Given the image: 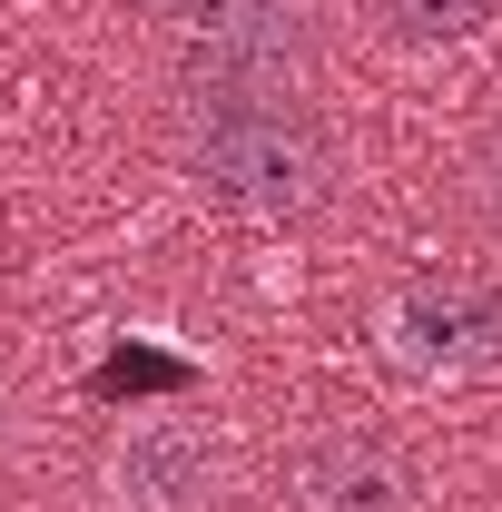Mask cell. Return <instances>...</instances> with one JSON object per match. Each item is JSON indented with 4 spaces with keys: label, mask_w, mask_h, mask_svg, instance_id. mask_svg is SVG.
<instances>
[{
    "label": "cell",
    "mask_w": 502,
    "mask_h": 512,
    "mask_svg": "<svg viewBox=\"0 0 502 512\" xmlns=\"http://www.w3.org/2000/svg\"><path fill=\"white\" fill-rule=\"evenodd\" d=\"M188 158L207 178V197H227L247 217H306L335 178V148H325L315 109H296L286 89H197Z\"/></svg>",
    "instance_id": "6da1fadb"
},
{
    "label": "cell",
    "mask_w": 502,
    "mask_h": 512,
    "mask_svg": "<svg viewBox=\"0 0 502 512\" xmlns=\"http://www.w3.org/2000/svg\"><path fill=\"white\" fill-rule=\"evenodd\" d=\"M384 20H394L404 50H453L493 20V0H384Z\"/></svg>",
    "instance_id": "8992f818"
},
{
    "label": "cell",
    "mask_w": 502,
    "mask_h": 512,
    "mask_svg": "<svg viewBox=\"0 0 502 512\" xmlns=\"http://www.w3.org/2000/svg\"><path fill=\"white\" fill-rule=\"evenodd\" d=\"M296 512H414V463L384 434H325L296 463Z\"/></svg>",
    "instance_id": "5b68a950"
},
{
    "label": "cell",
    "mask_w": 502,
    "mask_h": 512,
    "mask_svg": "<svg viewBox=\"0 0 502 512\" xmlns=\"http://www.w3.org/2000/svg\"><path fill=\"white\" fill-rule=\"evenodd\" d=\"M384 355L404 375H434V384H463V375H502V286L483 276H424L384 306Z\"/></svg>",
    "instance_id": "7a4b0ae2"
},
{
    "label": "cell",
    "mask_w": 502,
    "mask_h": 512,
    "mask_svg": "<svg viewBox=\"0 0 502 512\" xmlns=\"http://www.w3.org/2000/svg\"><path fill=\"white\" fill-rule=\"evenodd\" d=\"M483 207H493V217H502V148H493V158H483Z\"/></svg>",
    "instance_id": "52a82bcc"
},
{
    "label": "cell",
    "mask_w": 502,
    "mask_h": 512,
    "mask_svg": "<svg viewBox=\"0 0 502 512\" xmlns=\"http://www.w3.org/2000/svg\"><path fill=\"white\" fill-rule=\"evenodd\" d=\"M109 483H119V512H207V493H217V444L197 424H178V414H148V424L119 434Z\"/></svg>",
    "instance_id": "277c9868"
},
{
    "label": "cell",
    "mask_w": 502,
    "mask_h": 512,
    "mask_svg": "<svg viewBox=\"0 0 502 512\" xmlns=\"http://www.w3.org/2000/svg\"><path fill=\"white\" fill-rule=\"evenodd\" d=\"M178 60L197 89H286L306 60V0H178Z\"/></svg>",
    "instance_id": "3957f363"
}]
</instances>
